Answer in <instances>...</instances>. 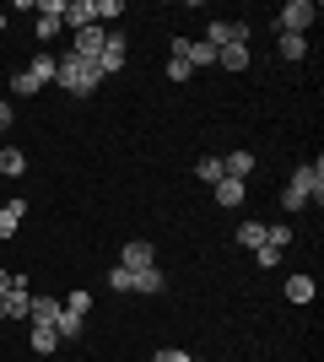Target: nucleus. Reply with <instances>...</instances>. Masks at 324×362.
<instances>
[{
    "label": "nucleus",
    "mask_w": 324,
    "mask_h": 362,
    "mask_svg": "<svg viewBox=\"0 0 324 362\" xmlns=\"http://www.w3.org/2000/svg\"><path fill=\"white\" fill-rule=\"evenodd\" d=\"M54 346H60V330H54V325H32V351H38V357H49Z\"/></svg>",
    "instance_id": "17"
},
{
    "label": "nucleus",
    "mask_w": 324,
    "mask_h": 362,
    "mask_svg": "<svg viewBox=\"0 0 324 362\" xmlns=\"http://www.w3.org/2000/svg\"><path fill=\"white\" fill-rule=\"evenodd\" d=\"M162 287H168V276L157 271V265H152V271H136V292H146V298H157V292H162Z\"/></svg>",
    "instance_id": "18"
},
{
    "label": "nucleus",
    "mask_w": 324,
    "mask_h": 362,
    "mask_svg": "<svg viewBox=\"0 0 324 362\" xmlns=\"http://www.w3.org/2000/svg\"><path fill=\"white\" fill-rule=\"evenodd\" d=\"M281 206H287V211H303V206H308V200L297 195V189H281Z\"/></svg>",
    "instance_id": "31"
},
{
    "label": "nucleus",
    "mask_w": 324,
    "mask_h": 362,
    "mask_svg": "<svg viewBox=\"0 0 324 362\" xmlns=\"http://www.w3.org/2000/svg\"><path fill=\"white\" fill-rule=\"evenodd\" d=\"M60 314H65V303L60 298H32V325H60Z\"/></svg>",
    "instance_id": "12"
},
{
    "label": "nucleus",
    "mask_w": 324,
    "mask_h": 362,
    "mask_svg": "<svg viewBox=\"0 0 324 362\" xmlns=\"http://www.w3.org/2000/svg\"><path fill=\"white\" fill-rule=\"evenodd\" d=\"M6 292H11V271H6V265H0V298H6Z\"/></svg>",
    "instance_id": "33"
},
{
    "label": "nucleus",
    "mask_w": 324,
    "mask_h": 362,
    "mask_svg": "<svg viewBox=\"0 0 324 362\" xmlns=\"http://www.w3.org/2000/svg\"><path fill=\"white\" fill-rule=\"evenodd\" d=\"M0 325H6V308H0Z\"/></svg>",
    "instance_id": "35"
},
{
    "label": "nucleus",
    "mask_w": 324,
    "mask_h": 362,
    "mask_svg": "<svg viewBox=\"0 0 324 362\" xmlns=\"http://www.w3.org/2000/svg\"><path fill=\"white\" fill-rule=\"evenodd\" d=\"M248 60H254V54H248V44H227V49H216V65H222V71H248Z\"/></svg>",
    "instance_id": "13"
},
{
    "label": "nucleus",
    "mask_w": 324,
    "mask_h": 362,
    "mask_svg": "<svg viewBox=\"0 0 324 362\" xmlns=\"http://www.w3.org/2000/svg\"><path fill=\"white\" fill-rule=\"evenodd\" d=\"M65 28H97V11H92V0H65Z\"/></svg>",
    "instance_id": "11"
},
{
    "label": "nucleus",
    "mask_w": 324,
    "mask_h": 362,
    "mask_svg": "<svg viewBox=\"0 0 324 362\" xmlns=\"http://www.w3.org/2000/svg\"><path fill=\"white\" fill-rule=\"evenodd\" d=\"M11 130V103H0V136Z\"/></svg>",
    "instance_id": "32"
},
{
    "label": "nucleus",
    "mask_w": 324,
    "mask_h": 362,
    "mask_svg": "<svg viewBox=\"0 0 324 362\" xmlns=\"http://www.w3.org/2000/svg\"><path fill=\"white\" fill-rule=\"evenodd\" d=\"M92 11H97V28H103V22L124 16V0H92Z\"/></svg>",
    "instance_id": "23"
},
{
    "label": "nucleus",
    "mask_w": 324,
    "mask_h": 362,
    "mask_svg": "<svg viewBox=\"0 0 324 362\" xmlns=\"http://www.w3.org/2000/svg\"><path fill=\"white\" fill-rule=\"evenodd\" d=\"M211 195H216V206L222 211H238L248 200V184H238V179H222V184H211Z\"/></svg>",
    "instance_id": "8"
},
{
    "label": "nucleus",
    "mask_w": 324,
    "mask_h": 362,
    "mask_svg": "<svg viewBox=\"0 0 324 362\" xmlns=\"http://www.w3.org/2000/svg\"><path fill=\"white\" fill-rule=\"evenodd\" d=\"M22 216H28V200H11V206H0V238H11L16 227H22Z\"/></svg>",
    "instance_id": "15"
},
{
    "label": "nucleus",
    "mask_w": 324,
    "mask_h": 362,
    "mask_svg": "<svg viewBox=\"0 0 324 362\" xmlns=\"http://www.w3.org/2000/svg\"><path fill=\"white\" fill-rule=\"evenodd\" d=\"M119 265H124V271H152V265H157V249H152L146 238H130V243H124V259H119Z\"/></svg>",
    "instance_id": "7"
},
{
    "label": "nucleus",
    "mask_w": 324,
    "mask_h": 362,
    "mask_svg": "<svg viewBox=\"0 0 324 362\" xmlns=\"http://www.w3.org/2000/svg\"><path fill=\"white\" fill-rule=\"evenodd\" d=\"M152 362H195V357H189V351H179V346H162Z\"/></svg>",
    "instance_id": "30"
},
{
    "label": "nucleus",
    "mask_w": 324,
    "mask_h": 362,
    "mask_svg": "<svg viewBox=\"0 0 324 362\" xmlns=\"http://www.w3.org/2000/svg\"><path fill=\"white\" fill-rule=\"evenodd\" d=\"M54 330H60V341H76V335H81V319H76V314H60V325H54Z\"/></svg>",
    "instance_id": "27"
},
{
    "label": "nucleus",
    "mask_w": 324,
    "mask_h": 362,
    "mask_svg": "<svg viewBox=\"0 0 324 362\" xmlns=\"http://www.w3.org/2000/svg\"><path fill=\"white\" fill-rule=\"evenodd\" d=\"M0 173H6V179H22V173H28V157L16 146H0Z\"/></svg>",
    "instance_id": "16"
},
{
    "label": "nucleus",
    "mask_w": 324,
    "mask_h": 362,
    "mask_svg": "<svg viewBox=\"0 0 324 362\" xmlns=\"http://www.w3.org/2000/svg\"><path fill=\"white\" fill-rule=\"evenodd\" d=\"M205 44H211V49H227V44H248V22H227V16H216L211 28H205Z\"/></svg>",
    "instance_id": "4"
},
{
    "label": "nucleus",
    "mask_w": 324,
    "mask_h": 362,
    "mask_svg": "<svg viewBox=\"0 0 324 362\" xmlns=\"http://www.w3.org/2000/svg\"><path fill=\"white\" fill-rule=\"evenodd\" d=\"M189 76H195V71H189V60L173 54V60H168V81H189Z\"/></svg>",
    "instance_id": "29"
},
{
    "label": "nucleus",
    "mask_w": 324,
    "mask_h": 362,
    "mask_svg": "<svg viewBox=\"0 0 324 362\" xmlns=\"http://www.w3.org/2000/svg\"><path fill=\"white\" fill-rule=\"evenodd\" d=\"M313 276H292V281H287V303H313Z\"/></svg>",
    "instance_id": "19"
},
{
    "label": "nucleus",
    "mask_w": 324,
    "mask_h": 362,
    "mask_svg": "<svg viewBox=\"0 0 324 362\" xmlns=\"http://www.w3.org/2000/svg\"><path fill=\"white\" fill-rule=\"evenodd\" d=\"M254 259H260L265 271H276V265H281V249H270V243H260V249H254Z\"/></svg>",
    "instance_id": "28"
},
{
    "label": "nucleus",
    "mask_w": 324,
    "mask_h": 362,
    "mask_svg": "<svg viewBox=\"0 0 324 362\" xmlns=\"http://www.w3.org/2000/svg\"><path fill=\"white\" fill-rule=\"evenodd\" d=\"M0 308H6V319H28V314H32V287H28V276H11V292L0 298Z\"/></svg>",
    "instance_id": "5"
},
{
    "label": "nucleus",
    "mask_w": 324,
    "mask_h": 362,
    "mask_svg": "<svg viewBox=\"0 0 324 362\" xmlns=\"http://www.w3.org/2000/svg\"><path fill=\"white\" fill-rule=\"evenodd\" d=\"M65 314L87 319V314H92V298H87V292H71V298H65Z\"/></svg>",
    "instance_id": "25"
},
{
    "label": "nucleus",
    "mask_w": 324,
    "mask_h": 362,
    "mask_svg": "<svg viewBox=\"0 0 324 362\" xmlns=\"http://www.w3.org/2000/svg\"><path fill=\"white\" fill-rule=\"evenodd\" d=\"M54 71H60V54H32V65H28V76L38 81V87H49Z\"/></svg>",
    "instance_id": "14"
},
{
    "label": "nucleus",
    "mask_w": 324,
    "mask_h": 362,
    "mask_svg": "<svg viewBox=\"0 0 324 362\" xmlns=\"http://www.w3.org/2000/svg\"><path fill=\"white\" fill-rule=\"evenodd\" d=\"M281 54H287V60H308V38H297V33H281Z\"/></svg>",
    "instance_id": "21"
},
{
    "label": "nucleus",
    "mask_w": 324,
    "mask_h": 362,
    "mask_svg": "<svg viewBox=\"0 0 324 362\" xmlns=\"http://www.w3.org/2000/svg\"><path fill=\"white\" fill-rule=\"evenodd\" d=\"M0 33H6V11H0Z\"/></svg>",
    "instance_id": "34"
},
{
    "label": "nucleus",
    "mask_w": 324,
    "mask_h": 362,
    "mask_svg": "<svg viewBox=\"0 0 324 362\" xmlns=\"http://www.w3.org/2000/svg\"><path fill=\"white\" fill-rule=\"evenodd\" d=\"M222 173H227V179H238V184H248V173H254V151H227V157H222Z\"/></svg>",
    "instance_id": "10"
},
{
    "label": "nucleus",
    "mask_w": 324,
    "mask_h": 362,
    "mask_svg": "<svg viewBox=\"0 0 324 362\" xmlns=\"http://www.w3.org/2000/svg\"><path fill=\"white\" fill-rule=\"evenodd\" d=\"M108 287H114V292H136V271L114 265V271H108Z\"/></svg>",
    "instance_id": "24"
},
{
    "label": "nucleus",
    "mask_w": 324,
    "mask_h": 362,
    "mask_svg": "<svg viewBox=\"0 0 324 362\" xmlns=\"http://www.w3.org/2000/svg\"><path fill=\"white\" fill-rule=\"evenodd\" d=\"M195 179H205V184H222L227 173H222V157H200L195 163Z\"/></svg>",
    "instance_id": "20"
},
{
    "label": "nucleus",
    "mask_w": 324,
    "mask_h": 362,
    "mask_svg": "<svg viewBox=\"0 0 324 362\" xmlns=\"http://www.w3.org/2000/svg\"><path fill=\"white\" fill-rule=\"evenodd\" d=\"M313 16H319V6H313V0H287V6H281V16H276V33H297V38H308Z\"/></svg>",
    "instance_id": "2"
},
{
    "label": "nucleus",
    "mask_w": 324,
    "mask_h": 362,
    "mask_svg": "<svg viewBox=\"0 0 324 362\" xmlns=\"http://www.w3.org/2000/svg\"><path fill=\"white\" fill-rule=\"evenodd\" d=\"M287 189H297L303 200H313V206H319V200H324V163H319V157H313V163H303V168L292 173V184H287Z\"/></svg>",
    "instance_id": "3"
},
{
    "label": "nucleus",
    "mask_w": 324,
    "mask_h": 362,
    "mask_svg": "<svg viewBox=\"0 0 324 362\" xmlns=\"http://www.w3.org/2000/svg\"><path fill=\"white\" fill-rule=\"evenodd\" d=\"M103 44H108V33H103V28H81V33H76V44H71V54H81V60H97V54H103Z\"/></svg>",
    "instance_id": "9"
},
{
    "label": "nucleus",
    "mask_w": 324,
    "mask_h": 362,
    "mask_svg": "<svg viewBox=\"0 0 324 362\" xmlns=\"http://www.w3.org/2000/svg\"><path fill=\"white\" fill-rule=\"evenodd\" d=\"M11 92H16V98H32V92H38V81H32L28 71H16V76H11Z\"/></svg>",
    "instance_id": "26"
},
{
    "label": "nucleus",
    "mask_w": 324,
    "mask_h": 362,
    "mask_svg": "<svg viewBox=\"0 0 324 362\" xmlns=\"http://www.w3.org/2000/svg\"><path fill=\"white\" fill-rule=\"evenodd\" d=\"M238 243H244V249H260L265 243V222H244L238 227Z\"/></svg>",
    "instance_id": "22"
},
{
    "label": "nucleus",
    "mask_w": 324,
    "mask_h": 362,
    "mask_svg": "<svg viewBox=\"0 0 324 362\" xmlns=\"http://www.w3.org/2000/svg\"><path fill=\"white\" fill-rule=\"evenodd\" d=\"M54 81H60L65 92H76V98H92L97 81H103V71H97V60H81V54H60V71H54Z\"/></svg>",
    "instance_id": "1"
},
{
    "label": "nucleus",
    "mask_w": 324,
    "mask_h": 362,
    "mask_svg": "<svg viewBox=\"0 0 324 362\" xmlns=\"http://www.w3.org/2000/svg\"><path fill=\"white\" fill-rule=\"evenodd\" d=\"M124 65H130V44H124L119 33H108V44H103V54H97V71H103V76H119Z\"/></svg>",
    "instance_id": "6"
}]
</instances>
